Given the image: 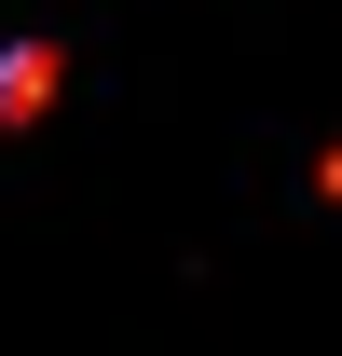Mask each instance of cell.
I'll return each instance as SVG.
<instances>
[]
</instances>
